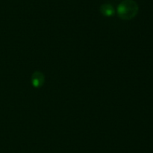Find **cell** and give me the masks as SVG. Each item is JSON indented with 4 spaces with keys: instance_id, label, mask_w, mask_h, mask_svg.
<instances>
[{
    "instance_id": "obj_1",
    "label": "cell",
    "mask_w": 153,
    "mask_h": 153,
    "mask_svg": "<svg viewBox=\"0 0 153 153\" xmlns=\"http://www.w3.org/2000/svg\"><path fill=\"white\" fill-rule=\"evenodd\" d=\"M139 7L134 0H124L117 7V15L120 19L130 20L137 16Z\"/></svg>"
},
{
    "instance_id": "obj_2",
    "label": "cell",
    "mask_w": 153,
    "mask_h": 153,
    "mask_svg": "<svg viewBox=\"0 0 153 153\" xmlns=\"http://www.w3.org/2000/svg\"><path fill=\"white\" fill-rule=\"evenodd\" d=\"M31 82L33 87L36 88H41L45 82V76L42 72L34 71L31 75Z\"/></svg>"
},
{
    "instance_id": "obj_3",
    "label": "cell",
    "mask_w": 153,
    "mask_h": 153,
    "mask_svg": "<svg viewBox=\"0 0 153 153\" xmlns=\"http://www.w3.org/2000/svg\"><path fill=\"white\" fill-rule=\"evenodd\" d=\"M100 12L105 16H111L114 14L115 10L113 6L109 3L102 4L100 7Z\"/></svg>"
}]
</instances>
